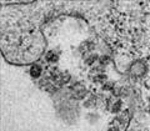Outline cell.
I'll use <instances>...</instances> for the list:
<instances>
[{"mask_svg": "<svg viewBox=\"0 0 150 131\" xmlns=\"http://www.w3.org/2000/svg\"><path fill=\"white\" fill-rule=\"evenodd\" d=\"M126 131H150V124L148 123V119L140 118V114H138L128 126Z\"/></svg>", "mask_w": 150, "mask_h": 131, "instance_id": "1", "label": "cell"}, {"mask_svg": "<svg viewBox=\"0 0 150 131\" xmlns=\"http://www.w3.org/2000/svg\"><path fill=\"white\" fill-rule=\"evenodd\" d=\"M41 73V68L38 66V65H34V66L30 68V75L33 77H39Z\"/></svg>", "mask_w": 150, "mask_h": 131, "instance_id": "2", "label": "cell"}, {"mask_svg": "<svg viewBox=\"0 0 150 131\" xmlns=\"http://www.w3.org/2000/svg\"><path fill=\"white\" fill-rule=\"evenodd\" d=\"M46 60H48V61H56V60H58V56H56L53 51H51V53L48 54V58H46Z\"/></svg>", "mask_w": 150, "mask_h": 131, "instance_id": "3", "label": "cell"}]
</instances>
